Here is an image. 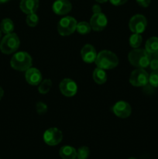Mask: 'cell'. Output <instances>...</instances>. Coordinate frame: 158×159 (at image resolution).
Here are the masks:
<instances>
[{
  "label": "cell",
  "mask_w": 158,
  "mask_h": 159,
  "mask_svg": "<svg viewBox=\"0 0 158 159\" xmlns=\"http://www.w3.org/2000/svg\"><path fill=\"white\" fill-rule=\"evenodd\" d=\"M91 27L89 23L85 21H81L77 23V27H76V31L78 34L85 35V34H88L91 32Z\"/></svg>",
  "instance_id": "ffe728a7"
},
{
  "label": "cell",
  "mask_w": 158,
  "mask_h": 159,
  "mask_svg": "<svg viewBox=\"0 0 158 159\" xmlns=\"http://www.w3.org/2000/svg\"><path fill=\"white\" fill-rule=\"evenodd\" d=\"M91 30L94 31H102L106 27L108 20L106 16L102 12L94 13L90 19L89 22Z\"/></svg>",
  "instance_id": "8fae6325"
},
{
  "label": "cell",
  "mask_w": 158,
  "mask_h": 159,
  "mask_svg": "<svg viewBox=\"0 0 158 159\" xmlns=\"http://www.w3.org/2000/svg\"><path fill=\"white\" fill-rule=\"evenodd\" d=\"M26 24L28 25L30 27H35L36 26H37L39 23V17L35 13H31L28 14L27 16L26 19Z\"/></svg>",
  "instance_id": "603a6c76"
},
{
  "label": "cell",
  "mask_w": 158,
  "mask_h": 159,
  "mask_svg": "<svg viewBox=\"0 0 158 159\" xmlns=\"http://www.w3.org/2000/svg\"><path fill=\"white\" fill-rule=\"evenodd\" d=\"M0 30L5 34H9L13 32L14 23L12 20L9 18L3 19L0 23Z\"/></svg>",
  "instance_id": "d6986e66"
},
{
  "label": "cell",
  "mask_w": 158,
  "mask_h": 159,
  "mask_svg": "<svg viewBox=\"0 0 158 159\" xmlns=\"http://www.w3.org/2000/svg\"><path fill=\"white\" fill-rule=\"evenodd\" d=\"M52 9L57 15H67L72 9V5L69 0H56L53 3Z\"/></svg>",
  "instance_id": "7c38bea8"
},
{
  "label": "cell",
  "mask_w": 158,
  "mask_h": 159,
  "mask_svg": "<svg viewBox=\"0 0 158 159\" xmlns=\"http://www.w3.org/2000/svg\"><path fill=\"white\" fill-rule=\"evenodd\" d=\"M97 52L94 47L91 44H85L81 51V56L85 63L91 64L95 61L97 57Z\"/></svg>",
  "instance_id": "4fadbf2b"
},
{
  "label": "cell",
  "mask_w": 158,
  "mask_h": 159,
  "mask_svg": "<svg viewBox=\"0 0 158 159\" xmlns=\"http://www.w3.org/2000/svg\"><path fill=\"white\" fill-rule=\"evenodd\" d=\"M1 37H2V31L1 30H0V39H1Z\"/></svg>",
  "instance_id": "836d02e7"
},
{
  "label": "cell",
  "mask_w": 158,
  "mask_h": 159,
  "mask_svg": "<svg viewBox=\"0 0 158 159\" xmlns=\"http://www.w3.org/2000/svg\"><path fill=\"white\" fill-rule=\"evenodd\" d=\"M20 40L18 35L15 33L6 34L0 42V51L5 54L15 53L19 49Z\"/></svg>",
  "instance_id": "277c9868"
},
{
  "label": "cell",
  "mask_w": 158,
  "mask_h": 159,
  "mask_svg": "<svg viewBox=\"0 0 158 159\" xmlns=\"http://www.w3.org/2000/svg\"><path fill=\"white\" fill-rule=\"evenodd\" d=\"M20 7L25 14L35 13L39 8V0H21Z\"/></svg>",
  "instance_id": "9a60e30c"
},
{
  "label": "cell",
  "mask_w": 158,
  "mask_h": 159,
  "mask_svg": "<svg viewBox=\"0 0 158 159\" xmlns=\"http://www.w3.org/2000/svg\"><path fill=\"white\" fill-rule=\"evenodd\" d=\"M127 1H128V0H109L110 2H111L113 6H116L124 5Z\"/></svg>",
  "instance_id": "f1b7e54d"
},
{
  "label": "cell",
  "mask_w": 158,
  "mask_h": 159,
  "mask_svg": "<svg viewBox=\"0 0 158 159\" xmlns=\"http://www.w3.org/2000/svg\"><path fill=\"white\" fill-rule=\"evenodd\" d=\"M143 41L142 36L139 34H133L130 36L129 43L133 48H138L141 45Z\"/></svg>",
  "instance_id": "7402d4cb"
},
{
  "label": "cell",
  "mask_w": 158,
  "mask_h": 159,
  "mask_svg": "<svg viewBox=\"0 0 158 159\" xmlns=\"http://www.w3.org/2000/svg\"><path fill=\"white\" fill-rule=\"evenodd\" d=\"M92 76L94 82L99 84V85H102V84L105 83L107 81L106 72H105V70L99 68V67H97L94 70Z\"/></svg>",
  "instance_id": "e0dca14e"
},
{
  "label": "cell",
  "mask_w": 158,
  "mask_h": 159,
  "mask_svg": "<svg viewBox=\"0 0 158 159\" xmlns=\"http://www.w3.org/2000/svg\"><path fill=\"white\" fill-rule=\"evenodd\" d=\"M147 26V20L143 15L136 14L129 20V27L133 34H142Z\"/></svg>",
  "instance_id": "52a82bcc"
},
{
  "label": "cell",
  "mask_w": 158,
  "mask_h": 159,
  "mask_svg": "<svg viewBox=\"0 0 158 159\" xmlns=\"http://www.w3.org/2000/svg\"><path fill=\"white\" fill-rule=\"evenodd\" d=\"M60 91L64 96L67 97H72L75 96L77 92V85L74 81L71 79H64L59 84Z\"/></svg>",
  "instance_id": "9c48e42d"
},
{
  "label": "cell",
  "mask_w": 158,
  "mask_h": 159,
  "mask_svg": "<svg viewBox=\"0 0 158 159\" xmlns=\"http://www.w3.org/2000/svg\"><path fill=\"white\" fill-rule=\"evenodd\" d=\"M97 67L104 70L113 69L119 65V58L116 54L110 51H102L97 54L95 59Z\"/></svg>",
  "instance_id": "7a4b0ae2"
},
{
  "label": "cell",
  "mask_w": 158,
  "mask_h": 159,
  "mask_svg": "<svg viewBox=\"0 0 158 159\" xmlns=\"http://www.w3.org/2000/svg\"><path fill=\"white\" fill-rule=\"evenodd\" d=\"M151 59V54L145 49L135 48L128 54L129 61L136 68H145L148 67Z\"/></svg>",
  "instance_id": "6da1fadb"
},
{
  "label": "cell",
  "mask_w": 158,
  "mask_h": 159,
  "mask_svg": "<svg viewBox=\"0 0 158 159\" xmlns=\"http://www.w3.org/2000/svg\"><path fill=\"white\" fill-rule=\"evenodd\" d=\"M149 83L153 87H158V70L153 71L149 75Z\"/></svg>",
  "instance_id": "d4e9b609"
},
{
  "label": "cell",
  "mask_w": 158,
  "mask_h": 159,
  "mask_svg": "<svg viewBox=\"0 0 158 159\" xmlns=\"http://www.w3.org/2000/svg\"><path fill=\"white\" fill-rule=\"evenodd\" d=\"M31 56L25 51H20L13 54L10 61V65L13 69L20 71H26L32 67Z\"/></svg>",
  "instance_id": "3957f363"
},
{
  "label": "cell",
  "mask_w": 158,
  "mask_h": 159,
  "mask_svg": "<svg viewBox=\"0 0 158 159\" xmlns=\"http://www.w3.org/2000/svg\"><path fill=\"white\" fill-rule=\"evenodd\" d=\"M149 66L150 67L151 70H153V71H156V70H158V59L157 58L151 59V61H150Z\"/></svg>",
  "instance_id": "4316f807"
},
{
  "label": "cell",
  "mask_w": 158,
  "mask_h": 159,
  "mask_svg": "<svg viewBox=\"0 0 158 159\" xmlns=\"http://www.w3.org/2000/svg\"><path fill=\"white\" fill-rule=\"evenodd\" d=\"M92 12L93 13H99V12H102V9L99 5H94L92 6Z\"/></svg>",
  "instance_id": "f546056e"
},
{
  "label": "cell",
  "mask_w": 158,
  "mask_h": 159,
  "mask_svg": "<svg viewBox=\"0 0 158 159\" xmlns=\"http://www.w3.org/2000/svg\"><path fill=\"white\" fill-rule=\"evenodd\" d=\"M59 155L62 159H75L77 158V151L71 146H63L59 151Z\"/></svg>",
  "instance_id": "2e32d148"
},
{
  "label": "cell",
  "mask_w": 158,
  "mask_h": 159,
  "mask_svg": "<svg viewBox=\"0 0 158 159\" xmlns=\"http://www.w3.org/2000/svg\"><path fill=\"white\" fill-rule=\"evenodd\" d=\"M3 95H4V91H3L2 88V87L0 86V100H1L2 98Z\"/></svg>",
  "instance_id": "4dcf8cb0"
},
{
  "label": "cell",
  "mask_w": 158,
  "mask_h": 159,
  "mask_svg": "<svg viewBox=\"0 0 158 159\" xmlns=\"http://www.w3.org/2000/svg\"><path fill=\"white\" fill-rule=\"evenodd\" d=\"M129 82L135 87L145 86L149 83V74L144 68H136L130 75Z\"/></svg>",
  "instance_id": "8992f818"
},
{
  "label": "cell",
  "mask_w": 158,
  "mask_h": 159,
  "mask_svg": "<svg viewBox=\"0 0 158 159\" xmlns=\"http://www.w3.org/2000/svg\"><path fill=\"white\" fill-rule=\"evenodd\" d=\"M95 1L99 3H105L108 1H109V0H95Z\"/></svg>",
  "instance_id": "1f68e13d"
},
{
  "label": "cell",
  "mask_w": 158,
  "mask_h": 159,
  "mask_svg": "<svg viewBox=\"0 0 158 159\" xmlns=\"http://www.w3.org/2000/svg\"><path fill=\"white\" fill-rule=\"evenodd\" d=\"M52 87V81L50 79H44L38 85V91L40 94H46Z\"/></svg>",
  "instance_id": "44dd1931"
},
{
  "label": "cell",
  "mask_w": 158,
  "mask_h": 159,
  "mask_svg": "<svg viewBox=\"0 0 158 159\" xmlns=\"http://www.w3.org/2000/svg\"><path fill=\"white\" fill-rule=\"evenodd\" d=\"M63 139V134L61 130L57 127H51L47 129L43 134V141L50 146L57 145Z\"/></svg>",
  "instance_id": "ba28073f"
},
{
  "label": "cell",
  "mask_w": 158,
  "mask_h": 159,
  "mask_svg": "<svg viewBox=\"0 0 158 159\" xmlns=\"http://www.w3.org/2000/svg\"><path fill=\"white\" fill-rule=\"evenodd\" d=\"M136 1L140 6H142V7H144V8H147L150 6L151 0H136Z\"/></svg>",
  "instance_id": "83f0119b"
},
{
  "label": "cell",
  "mask_w": 158,
  "mask_h": 159,
  "mask_svg": "<svg viewBox=\"0 0 158 159\" xmlns=\"http://www.w3.org/2000/svg\"><path fill=\"white\" fill-rule=\"evenodd\" d=\"M25 78L26 80L29 85H39V84L42 82V74L36 68H32L26 71V74H25Z\"/></svg>",
  "instance_id": "5bb4252c"
},
{
  "label": "cell",
  "mask_w": 158,
  "mask_h": 159,
  "mask_svg": "<svg viewBox=\"0 0 158 159\" xmlns=\"http://www.w3.org/2000/svg\"><path fill=\"white\" fill-rule=\"evenodd\" d=\"M112 112L119 118L125 119L131 115V106L125 101H119L112 107Z\"/></svg>",
  "instance_id": "30bf717a"
},
{
  "label": "cell",
  "mask_w": 158,
  "mask_h": 159,
  "mask_svg": "<svg viewBox=\"0 0 158 159\" xmlns=\"http://www.w3.org/2000/svg\"><path fill=\"white\" fill-rule=\"evenodd\" d=\"M90 155V150L86 146L79 148L77 151V159H87Z\"/></svg>",
  "instance_id": "cb8c5ba5"
},
{
  "label": "cell",
  "mask_w": 158,
  "mask_h": 159,
  "mask_svg": "<svg viewBox=\"0 0 158 159\" xmlns=\"http://www.w3.org/2000/svg\"><path fill=\"white\" fill-rule=\"evenodd\" d=\"M145 50L150 54H153L158 51V37H152L147 40Z\"/></svg>",
  "instance_id": "ac0fdd59"
},
{
  "label": "cell",
  "mask_w": 158,
  "mask_h": 159,
  "mask_svg": "<svg viewBox=\"0 0 158 159\" xmlns=\"http://www.w3.org/2000/svg\"><path fill=\"white\" fill-rule=\"evenodd\" d=\"M129 159H136V158H129Z\"/></svg>",
  "instance_id": "e575fe53"
},
{
  "label": "cell",
  "mask_w": 158,
  "mask_h": 159,
  "mask_svg": "<svg viewBox=\"0 0 158 159\" xmlns=\"http://www.w3.org/2000/svg\"><path fill=\"white\" fill-rule=\"evenodd\" d=\"M8 1H9V0H0V3H5Z\"/></svg>",
  "instance_id": "d6a6232c"
},
{
  "label": "cell",
  "mask_w": 158,
  "mask_h": 159,
  "mask_svg": "<svg viewBox=\"0 0 158 159\" xmlns=\"http://www.w3.org/2000/svg\"><path fill=\"white\" fill-rule=\"evenodd\" d=\"M77 22L74 17L65 16L59 20L57 23V31L63 37H67L76 31Z\"/></svg>",
  "instance_id": "5b68a950"
},
{
  "label": "cell",
  "mask_w": 158,
  "mask_h": 159,
  "mask_svg": "<svg viewBox=\"0 0 158 159\" xmlns=\"http://www.w3.org/2000/svg\"><path fill=\"white\" fill-rule=\"evenodd\" d=\"M36 110H37V112L40 115L44 114V113H46V111H47V106H46L44 102H37V105H36Z\"/></svg>",
  "instance_id": "484cf974"
}]
</instances>
